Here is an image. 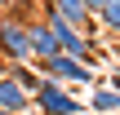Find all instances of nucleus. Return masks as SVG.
<instances>
[{
  "mask_svg": "<svg viewBox=\"0 0 120 115\" xmlns=\"http://www.w3.org/2000/svg\"><path fill=\"white\" fill-rule=\"evenodd\" d=\"M45 80H58V84H67V89H94L98 84V71L94 66H85L80 58H67V53H53V58H40V62H31Z\"/></svg>",
  "mask_w": 120,
  "mask_h": 115,
  "instance_id": "f257e3e1",
  "label": "nucleus"
},
{
  "mask_svg": "<svg viewBox=\"0 0 120 115\" xmlns=\"http://www.w3.org/2000/svg\"><path fill=\"white\" fill-rule=\"evenodd\" d=\"M31 111H36V115H80V111H89V106H85L80 98H71L67 84L40 80V89L31 93Z\"/></svg>",
  "mask_w": 120,
  "mask_h": 115,
  "instance_id": "f03ea898",
  "label": "nucleus"
},
{
  "mask_svg": "<svg viewBox=\"0 0 120 115\" xmlns=\"http://www.w3.org/2000/svg\"><path fill=\"white\" fill-rule=\"evenodd\" d=\"M0 53H4V62H36L31 35H27V18L0 13Z\"/></svg>",
  "mask_w": 120,
  "mask_h": 115,
  "instance_id": "7ed1b4c3",
  "label": "nucleus"
},
{
  "mask_svg": "<svg viewBox=\"0 0 120 115\" xmlns=\"http://www.w3.org/2000/svg\"><path fill=\"white\" fill-rule=\"evenodd\" d=\"M27 35H31V53H36V62H40V58H53V53H62V49H58V35H53V27L45 22V13L27 18Z\"/></svg>",
  "mask_w": 120,
  "mask_h": 115,
  "instance_id": "20e7f679",
  "label": "nucleus"
},
{
  "mask_svg": "<svg viewBox=\"0 0 120 115\" xmlns=\"http://www.w3.org/2000/svg\"><path fill=\"white\" fill-rule=\"evenodd\" d=\"M0 111H31V93L13 75H0Z\"/></svg>",
  "mask_w": 120,
  "mask_h": 115,
  "instance_id": "39448f33",
  "label": "nucleus"
},
{
  "mask_svg": "<svg viewBox=\"0 0 120 115\" xmlns=\"http://www.w3.org/2000/svg\"><path fill=\"white\" fill-rule=\"evenodd\" d=\"M85 106H89V115H111V111H120V93L111 89V84H102V80H98Z\"/></svg>",
  "mask_w": 120,
  "mask_h": 115,
  "instance_id": "423d86ee",
  "label": "nucleus"
},
{
  "mask_svg": "<svg viewBox=\"0 0 120 115\" xmlns=\"http://www.w3.org/2000/svg\"><path fill=\"white\" fill-rule=\"evenodd\" d=\"M94 22H98L111 40H120V0H102V4L94 9Z\"/></svg>",
  "mask_w": 120,
  "mask_h": 115,
  "instance_id": "0eeeda50",
  "label": "nucleus"
},
{
  "mask_svg": "<svg viewBox=\"0 0 120 115\" xmlns=\"http://www.w3.org/2000/svg\"><path fill=\"white\" fill-rule=\"evenodd\" d=\"M9 75H13V80H18L27 93H36V89H40V80H45V75H40L31 62H9Z\"/></svg>",
  "mask_w": 120,
  "mask_h": 115,
  "instance_id": "6e6552de",
  "label": "nucleus"
},
{
  "mask_svg": "<svg viewBox=\"0 0 120 115\" xmlns=\"http://www.w3.org/2000/svg\"><path fill=\"white\" fill-rule=\"evenodd\" d=\"M4 13H13V18H36V13H40V0H9Z\"/></svg>",
  "mask_w": 120,
  "mask_h": 115,
  "instance_id": "1a4fd4ad",
  "label": "nucleus"
},
{
  "mask_svg": "<svg viewBox=\"0 0 120 115\" xmlns=\"http://www.w3.org/2000/svg\"><path fill=\"white\" fill-rule=\"evenodd\" d=\"M107 84H111V89L120 93V66H111V80H107Z\"/></svg>",
  "mask_w": 120,
  "mask_h": 115,
  "instance_id": "9d476101",
  "label": "nucleus"
},
{
  "mask_svg": "<svg viewBox=\"0 0 120 115\" xmlns=\"http://www.w3.org/2000/svg\"><path fill=\"white\" fill-rule=\"evenodd\" d=\"M111 58H116V66H120V40H111V49H107Z\"/></svg>",
  "mask_w": 120,
  "mask_h": 115,
  "instance_id": "9b49d317",
  "label": "nucleus"
},
{
  "mask_svg": "<svg viewBox=\"0 0 120 115\" xmlns=\"http://www.w3.org/2000/svg\"><path fill=\"white\" fill-rule=\"evenodd\" d=\"M0 75H9V62H4V53H0Z\"/></svg>",
  "mask_w": 120,
  "mask_h": 115,
  "instance_id": "f8f14e48",
  "label": "nucleus"
},
{
  "mask_svg": "<svg viewBox=\"0 0 120 115\" xmlns=\"http://www.w3.org/2000/svg\"><path fill=\"white\" fill-rule=\"evenodd\" d=\"M0 115H36V111H0Z\"/></svg>",
  "mask_w": 120,
  "mask_h": 115,
  "instance_id": "ddd939ff",
  "label": "nucleus"
},
{
  "mask_svg": "<svg viewBox=\"0 0 120 115\" xmlns=\"http://www.w3.org/2000/svg\"><path fill=\"white\" fill-rule=\"evenodd\" d=\"M85 4H89V13H94V9H98V4H102V0H85Z\"/></svg>",
  "mask_w": 120,
  "mask_h": 115,
  "instance_id": "4468645a",
  "label": "nucleus"
},
{
  "mask_svg": "<svg viewBox=\"0 0 120 115\" xmlns=\"http://www.w3.org/2000/svg\"><path fill=\"white\" fill-rule=\"evenodd\" d=\"M4 9H9V0H0V13H4Z\"/></svg>",
  "mask_w": 120,
  "mask_h": 115,
  "instance_id": "2eb2a0df",
  "label": "nucleus"
},
{
  "mask_svg": "<svg viewBox=\"0 0 120 115\" xmlns=\"http://www.w3.org/2000/svg\"><path fill=\"white\" fill-rule=\"evenodd\" d=\"M80 115H89V111H80Z\"/></svg>",
  "mask_w": 120,
  "mask_h": 115,
  "instance_id": "dca6fc26",
  "label": "nucleus"
}]
</instances>
